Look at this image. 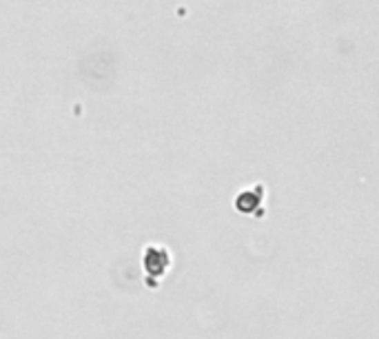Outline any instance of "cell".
<instances>
[{
	"label": "cell",
	"mask_w": 379,
	"mask_h": 339,
	"mask_svg": "<svg viewBox=\"0 0 379 339\" xmlns=\"http://www.w3.org/2000/svg\"><path fill=\"white\" fill-rule=\"evenodd\" d=\"M144 264L153 275H162V271L168 267V253H164V251H146Z\"/></svg>",
	"instance_id": "6da1fadb"
}]
</instances>
